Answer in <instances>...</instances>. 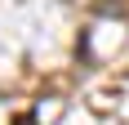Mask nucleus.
Segmentation results:
<instances>
[{"instance_id":"1","label":"nucleus","mask_w":129,"mask_h":125,"mask_svg":"<svg viewBox=\"0 0 129 125\" xmlns=\"http://www.w3.org/2000/svg\"><path fill=\"white\" fill-rule=\"evenodd\" d=\"M13 125H36V116L27 112V116H18V121H13Z\"/></svg>"}]
</instances>
